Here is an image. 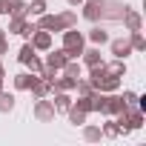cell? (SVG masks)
<instances>
[{"label": "cell", "mask_w": 146, "mask_h": 146, "mask_svg": "<svg viewBox=\"0 0 146 146\" xmlns=\"http://www.w3.org/2000/svg\"><path fill=\"white\" fill-rule=\"evenodd\" d=\"M6 6H9V0H0V15H6Z\"/></svg>", "instance_id": "obj_32"}, {"label": "cell", "mask_w": 146, "mask_h": 146, "mask_svg": "<svg viewBox=\"0 0 146 146\" xmlns=\"http://www.w3.org/2000/svg\"><path fill=\"white\" fill-rule=\"evenodd\" d=\"M35 26H37V29H46V32H63L60 17H57V15H49V12H46V15H40Z\"/></svg>", "instance_id": "obj_7"}, {"label": "cell", "mask_w": 146, "mask_h": 146, "mask_svg": "<svg viewBox=\"0 0 146 146\" xmlns=\"http://www.w3.org/2000/svg\"><path fill=\"white\" fill-rule=\"evenodd\" d=\"M0 89H3V78H0Z\"/></svg>", "instance_id": "obj_35"}, {"label": "cell", "mask_w": 146, "mask_h": 146, "mask_svg": "<svg viewBox=\"0 0 146 146\" xmlns=\"http://www.w3.org/2000/svg\"><path fill=\"white\" fill-rule=\"evenodd\" d=\"M117 89H120V78L106 72V78H103V83H100V92H117Z\"/></svg>", "instance_id": "obj_16"}, {"label": "cell", "mask_w": 146, "mask_h": 146, "mask_svg": "<svg viewBox=\"0 0 146 146\" xmlns=\"http://www.w3.org/2000/svg\"><path fill=\"white\" fill-rule=\"evenodd\" d=\"M6 15H9V17H29V6L23 3V0H9Z\"/></svg>", "instance_id": "obj_11"}, {"label": "cell", "mask_w": 146, "mask_h": 146, "mask_svg": "<svg viewBox=\"0 0 146 146\" xmlns=\"http://www.w3.org/2000/svg\"><path fill=\"white\" fill-rule=\"evenodd\" d=\"M75 92H78V95H92V92H95V86H92L89 80L78 78V83H75Z\"/></svg>", "instance_id": "obj_28"}, {"label": "cell", "mask_w": 146, "mask_h": 146, "mask_svg": "<svg viewBox=\"0 0 146 146\" xmlns=\"http://www.w3.org/2000/svg\"><path fill=\"white\" fill-rule=\"evenodd\" d=\"M29 43L35 46V52H49V49H52V32H46V29H35L32 37H29Z\"/></svg>", "instance_id": "obj_3"}, {"label": "cell", "mask_w": 146, "mask_h": 146, "mask_svg": "<svg viewBox=\"0 0 146 146\" xmlns=\"http://www.w3.org/2000/svg\"><path fill=\"white\" fill-rule=\"evenodd\" d=\"M32 80H35L32 72H20V75H15V89H17V92H29Z\"/></svg>", "instance_id": "obj_15"}, {"label": "cell", "mask_w": 146, "mask_h": 146, "mask_svg": "<svg viewBox=\"0 0 146 146\" xmlns=\"http://www.w3.org/2000/svg\"><path fill=\"white\" fill-rule=\"evenodd\" d=\"M83 49H86V37H83V32H78V26L63 29V52L69 57H80Z\"/></svg>", "instance_id": "obj_1"}, {"label": "cell", "mask_w": 146, "mask_h": 146, "mask_svg": "<svg viewBox=\"0 0 146 146\" xmlns=\"http://www.w3.org/2000/svg\"><path fill=\"white\" fill-rule=\"evenodd\" d=\"M100 137H103L100 126H86V123H83V140H86V143H98Z\"/></svg>", "instance_id": "obj_20"}, {"label": "cell", "mask_w": 146, "mask_h": 146, "mask_svg": "<svg viewBox=\"0 0 146 146\" xmlns=\"http://www.w3.org/2000/svg\"><path fill=\"white\" fill-rule=\"evenodd\" d=\"M6 49H9V37H6V29H0V57L6 54Z\"/></svg>", "instance_id": "obj_31"}, {"label": "cell", "mask_w": 146, "mask_h": 146, "mask_svg": "<svg viewBox=\"0 0 146 146\" xmlns=\"http://www.w3.org/2000/svg\"><path fill=\"white\" fill-rule=\"evenodd\" d=\"M120 98H123V103H126L129 109H132V106H137V95H135V92H123Z\"/></svg>", "instance_id": "obj_30"}, {"label": "cell", "mask_w": 146, "mask_h": 146, "mask_svg": "<svg viewBox=\"0 0 146 146\" xmlns=\"http://www.w3.org/2000/svg\"><path fill=\"white\" fill-rule=\"evenodd\" d=\"M29 92H32L35 98H46V95L52 92V86H49V80H46V78H40V75H35V80H32V86H29Z\"/></svg>", "instance_id": "obj_10"}, {"label": "cell", "mask_w": 146, "mask_h": 146, "mask_svg": "<svg viewBox=\"0 0 146 146\" xmlns=\"http://www.w3.org/2000/svg\"><path fill=\"white\" fill-rule=\"evenodd\" d=\"M66 3H69V6H80L83 0H66Z\"/></svg>", "instance_id": "obj_34"}, {"label": "cell", "mask_w": 146, "mask_h": 146, "mask_svg": "<svg viewBox=\"0 0 146 146\" xmlns=\"http://www.w3.org/2000/svg\"><path fill=\"white\" fill-rule=\"evenodd\" d=\"M120 20H123L126 32H137V29H143V17H140V12H135V9H129V6L123 9Z\"/></svg>", "instance_id": "obj_6"}, {"label": "cell", "mask_w": 146, "mask_h": 146, "mask_svg": "<svg viewBox=\"0 0 146 146\" xmlns=\"http://www.w3.org/2000/svg\"><path fill=\"white\" fill-rule=\"evenodd\" d=\"M103 66H106V63H103ZM106 72H109V75H117V78H123V75H126V63H123V57H117L115 63H109V66H106Z\"/></svg>", "instance_id": "obj_26"}, {"label": "cell", "mask_w": 146, "mask_h": 146, "mask_svg": "<svg viewBox=\"0 0 146 146\" xmlns=\"http://www.w3.org/2000/svg\"><path fill=\"white\" fill-rule=\"evenodd\" d=\"M26 66H29V72H32V75H40V69H43V60H40L37 54H35V57H32V60H29Z\"/></svg>", "instance_id": "obj_29"}, {"label": "cell", "mask_w": 146, "mask_h": 146, "mask_svg": "<svg viewBox=\"0 0 146 146\" xmlns=\"http://www.w3.org/2000/svg\"><path fill=\"white\" fill-rule=\"evenodd\" d=\"M35 54H37V52H35V46H32V43H23V46H20V52H17V60L26 66V63H29Z\"/></svg>", "instance_id": "obj_25"}, {"label": "cell", "mask_w": 146, "mask_h": 146, "mask_svg": "<svg viewBox=\"0 0 146 146\" xmlns=\"http://www.w3.org/2000/svg\"><path fill=\"white\" fill-rule=\"evenodd\" d=\"M66 60H69V54H66L63 49H57V52H49V57H46V63H43V66H52V69H57V72H60Z\"/></svg>", "instance_id": "obj_12"}, {"label": "cell", "mask_w": 146, "mask_h": 146, "mask_svg": "<svg viewBox=\"0 0 146 146\" xmlns=\"http://www.w3.org/2000/svg\"><path fill=\"white\" fill-rule=\"evenodd\" d=\"M0 78H6V69H3V57H0Z\"/></svg>", "instance_id": "obj_33"}, {"label": "cell", "mask_w": 146, "mask_h": 146, "mask_svg": "<svg viewBox=\"0 0 146 146\" xmlns=\"http://www.w3.org/2000/svg\"><path fill=\"white\" fill-rule=\"evenodd\" d=\"M123 3H117V0H106L103 3V17H115V20H120V15H123Z\"/></svg>", "instance_id": "obj_13"}, {"label": "cell", "mask_w": 146, "mask_h": 146, "mask_svg": "<svg viewBox=\"0 0 146 146\" xmlns=\"http://www.w3.org/2000/svg\"><path fill=\"white\" fill-rule=\"evenodd\" d=\"M83 63L86 66H98V63H103V57H100V49H83Z\"/></svg>", "instance_id": "obj_18"}, {"label": "cell", "mask_w": 146, "mask_h": 146, "mask_svg": "<svg viewBox=\"0 0 146 146\" xmlns=\"http://www.w3.org/2000/svg\"><path fill=\"white\" fill-rule=\"evenodd\" d=\"M109 46H112V54H115V57H126V54H132V43H129V37L109 40Z\"/></svg>", "instance_id": "obj_9"}, {"label": "cell", "mask_w": 146, "mask_h": 146, "mask_svg": "<svg viewBox=\"0 0 146 146\" xmlns=\"http://www.w3.org/2000/svg\"><path fill=\"white\" fill-rule=\"evenodd\" d=\"M52 103H54L57 112H66V109L72 106V98H69V92H54V100H52Z\"/></svg>", "instance_id": "obj_19"}, {"label": "cell", "mask_w": 146, "mask_h": 146, "mask_svg": "<svg viewBox=\"0 0 146 146\" xmlns=\"http://www.w3.org/2000/svg\"><path fill=\"white\" fill-rule=\"evenodd\" d=\"M66 112H69V120L75 123V126H83V123H86V112H80V109H78L75 103H72V106H69Z\"/></svg>", "instance_id": "obj_22"}, {"label": "cell", "mask_w": 146, "mask_h": 146, "mask_svg": "<svg viewBox=\"0 0 146 146\" xmlns=\"http://www.w3.org/2000/svg\"><path fill=\"white\" fill-rule=\"evenodd\" d=\"M12 109H15V95H9V92L0 89V115H6Z\"/></svg>", "instance_id": "obj_21"}, {"label": "cell", "mask_w": 146, "mask_h": 146, "mask_svg": "<svg viewBox=\"0 0 146 146\" xmlns=\"http://www.w3.org/2000/svg\"><path fill=\"white\" fill-rule=\"evenodd\" d=\"M75 83H78V78L63 75V78H54L49 86H52V92H75Z\"/></svg>", "instance_id": "obj_8"}, {"label": "cell", "mask_w": 146, "mask_h": 146, "mask_svg": "<svg viewBox=\"0 0 146 146\" xmlns=\"http://www.w3.org/2000/svg\"><path fill=\"white\" fill-rule=\"evenodd\" d=\"M129 43H132V52H146V40H143V32H129Z\"/></svg>", "instance_id": "obj_17"}, {"label": "cell", "mask_w": 146, "mask_h": 146, "mask_svg": "<svg viewBox=\"0 0 146 146\" xmlns=\"http://www.w3.org/2000/svg\"><path fill=\"white\" fill-rule=\"evenodd\" d=\"M103 3H106V0H83V3H80L83 6V17L92 20V23L100 20L103 17Z\"/></svg>", "instance_id": "obj_5"}, {"label": "cell", "mask_w": 146, "mask_h": 146, "mask_svg": "<svg viewBox=\"0 0 146 146\" xmlns=\"http://www.w3.org/2000/svg\"><path fill=\"white\" fill-rule=\"evenodd\" d=\"M54 115H57V109H54L52 100H46V98H35V120H37V123H52Z\"/></svg>", "instance_id": "obj_2"}, {"label": "cell", "mask_w": 146, "mask_h": 146, "mask_svg": "<svg viewBox=\"0 0 146 146\" xmlns=\"http://www.w3.org/2000/svg\"><path fill=\"white\" fill-rule=\"evenodd\" d=\"M123 109H129V106L123 103V98L106 92V98H103V112H100V115H117V112H123Z\"/></svg>", "instance_id": "obj_4"}, {"label": "cell", "mask_w": 146, "mask_h": 146, "mask_svg": "<svg viewBox=\"0 0 146 146\" xmlns=\"http://www.w3.org/2000/svg\"><path fill=\"white\" fill-rule=\"evenodd\" d=\"M29 6V17H40V15H46V0H32V3H26Z\"/></svg>", "instance_id": "obj_24"}, {"label": "cell", "mask_w": 146, "mask_h": 146, "mask_svg": "<svg viewBox=\"0 0 146 146\" xmlns=\"http://www.w3.org/2000/svg\"><path fill=\"white\" fill-rule=\"evenodd\" d=\"M100 132H103V137H117L120 135V126H117V120H106L100 126Z\"/></svg>", "instance_id": "obj_27"}, {"label": "cell", "mask_w": 146, "mask_h": 146, "mask_svg": "<svg viewBox=\"0 0 146 146\" xmlns=\"http://www.w3.org/2000/svg\"><path fill=\"white\" fill-rule=\"evenodd\" d=\"M89 40H92L95 46H103V43H109V32H106L103 26H92V29H89Z\"/></svg>", "instance_id": "obj_14"}, {"label": "cell", "mask_w": 146, "mask_h": 146, "mask_svg": "<svg viewBox=\"0 0 146 146\" xmlns=\"http://www.w3.org/2000/svg\"><path fill=\"white\" fill-rule=\"evenodd\" d=\"M57 17H60V23H63V29H72V26H78V12H72V9H66V12H60Z\"/></svg>", "instance_id": "obj_23"}]
</instances>
